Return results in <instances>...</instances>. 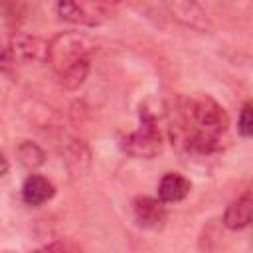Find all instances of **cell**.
Here are the masks:
<instances>
[{
	"instance_id": "cell-5",
	"label": "cell",
	"mask_w": 253,
	"mask_h": 253,
	"mask_svg": "<svg viewBox=\"0 0 253 253\" xmlns=\"http://www.w3.org/2000/svg\"><path fill=\"white\" fill-rule=\"evenodd\" d=\"M107 8L99 0H57L55 14L61 22L77 26H99L105 18Z\"/></svg>"
},
{
	"instance_id": "cell-12",
	"label": "cell",
	"mask_w": 253,
	"mask_h": 253,
	"mask_svg": "<svg viewBox=\"0 0 253 253\" xmlns=\"http://www.w3.org/2000/svg\"><path fill=\"white\" fill-rule=\"evenodd\" d=\"M89 69H91V61H83V63H77V65H71L63 71H59L55 77L59 81V85L67 91H73V89H79L87 75H89Z\"/></svg>"
},
{
	"instance_id": "cell-2",
	"label": "cell",
	"mask_w": 253,
	"mask_h": 253,
	"mask_svg": "<svg viewBox=\"0 0 253 253\" xmlns=\"http://www.w3.org/2000/svg\"><path fill=\"white\" fill-rule=\"evenodd\" d=\"M121 148L125 154L136 160H150L162 150V132L158 128L156 117L150 111L146 109L140 111L138 128L123 136Z\"/></svg>"
},
{
	"instance_id": "cell-1",
	"label": "cell",
	"mask_w": 253,
	"mask_h": 253,
	"mask_svg": "<svg viewBox=\"0 0 253 253\" xmlns=\"http://www.w3.org/2000/svg\"><path fill=\"white\" fill-rule=\"evenodd\" d=\"M95 47V42L83 32H61L49 40V65L57 75L71 65L91 61Z\"/></svg>"
},
{
	"instance_id": "cell-3",
	"label": "cell",
	"mask_w": 253,
	"mask_h": 253,
	"mask_svg": "<svg viewBox=\"0 0 253 253\" xmlns=\"http://www.w3.org/2000/svg\"><path fill=\"white\" fill-rule=\"evenodd\" d=\"M188 117L192 128L210 132L213 136H223L229 128L227 111L211 95H200L188 103Z\"/></svg>"
},
{
	"instance_id": "cell-11",
	"label": "cell",
	"mask_w": 253,
	"mask_h": 253,
	"mask_svg": "<svg viewBox=\"0 0 253 253\" xmlns=\"http://www.w3.org/2000/svg\"><path fill=\"white\" fill-rule=\"evenodd\" d=\"M16 158L26 170H36L45 162L43 148L34 140H22L16 146Z\"/></svg>"
},
{
	"instance_id": "cell-9",
	"label": "cell",
	"mask_w": 253,
	"mask_h": 253,
	"mask_svg": "<svg viewBox=\"0 0 253 253\" xmlns=\"http://www.w3.org/2000/svg\"><path fill=\"white\" fill-rule=\"evenodd\" d=\"M55 196V186L42 174H30L22 184V200L26 206L40 208Z\"/></svg>"
},
{
	"instance_id": "cell-10",
	"label": "cell",
	"mask_w": 253,
	"mask_h": 253,
	"mask_svg": "<svg viewBox=\"0 0 253 253\" xmlns=\"http://www.w3.org/2000/svg\"><path fill=\"white\" fill-rule=\"evenodd\" d=\"M190 190H192V182L184 174L166 172L156 186V196L166 204H176L182 202L190 194Z\"/></svg>"
},
{
	"instance_id": "cell-7",
	"label": "cell",
	"mask_w": 253,
	"mask_h": 253,
	"mask_svg": "<svg viewBox=\"0 0 253 253\" xmlns=\"http://www.w3.org/2000/svg\"><path fill=\"white\" fill-rule=\"evenodd\" d=\"M132 217L142 229H162L168 219L166 202H162L158 196H138L132 200Z\"/></svg>"
},
{
	"instance_id": "cell-4",
	"label": "cell",
	"mask_w": 253,
	"mask_h": 253,
	"mask_svg": "<svg viewBox=\"0 0 253 253\" xmlns=\"http://www.w3.org/2000/svg\"><path fill=\"white\" fill-rule=\"evenodd\" d=\"M18 65L49 63V42L32 34H14L4 47Z\"/></svg>"
},
{
	"instance_id": "cell-16",
	"label": "cell",
	"mask_w": 253,
	"mask_h": 253,
	"mask_svg": "<svg viewBox=\"0 0 253 253\" xmlns=\"http://www.w3.org/2000/svg\"><path fill=\"white\" fill-rule=\"evenodd\" d=\"M6 174H8V158L2 156V176H6Z\"/></svg>"
},
{
	"instance_id": "cell-14",
	"label": "cell",
	"mask_w": 253,
	"mask_h": 253,
	"mask_svg": "<svg viewBox=\"0 0 253 253\" xmlns=\"http://www.w3.org/2000/svg\"><path fill=\"white\" fill-rule=\"evenodd\" d=\"M237 132L245 138H253V101H247L237 119Z\"/></svg>"
},
{
	"instance_id": "cell-15",
	"label": "cell",
	"mask_w": 253,
	"mask_h": 253,
	"mask_svg": "<svg viewBox=\"0 0 253 253\" xmlns=\"http://www.w3.org/2000/svg\"><path fill=\"white\" fill-rule=\"evenodd\" d=\"M43 251H79L81 247L71 243V241H53V243H47L42 247Z\"/></svg>"
},
{
	"instance_id": "cell-8",
	"label": "cell",
	"mask_w": 253,
	"mask_h": 253,
	"mask_svg": "<svg viewBox=\"0 0 253 253\" xmlns=\"http://www.w3.org/2000/svg\"><path fill=\"white\" fill-rule=\"evenodd\" d=\"M221 223L231 231L249 227L253 223V194H243L229 202V206L223 211Z\"/></svg>"
},
{
	"instance_id": "cell-6",
	"label": "cell",
	"mask_w": 253,
	"mask_h": 253,
	"mask_svg": "<svg viewBox=\"0 0 253 253\" xmlns=\"http://www.w3.org/2000/svg\"><path fill=\"white\" fill-rule=\"evenodd\" d=\"M168 16L180 26L194 32H210L211 18L198 0H160Z\"/></svg>"
},
{
	"instance_id": "cell-13",
	"label": "cell",
	"mask_w": 253,
	"mask_h": 253,
	"mask_svg": "<svg viewBox=\"0 0 253 253\" xmlns=\"http://www.w3.org/2000/svg\"><path fill=\"white\" fill-rule=\"evenodd\" d=\"M26 14V0H2V16L10 26H18Z\"/></svg>"
}]
</instances>
